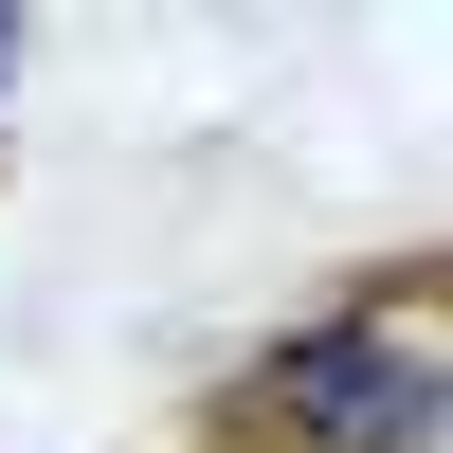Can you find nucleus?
Instances as JSON below:
<instances>
[{"label": "nucleus", "mask_w": 453, "mask_h": 453, "mask_svg": "<svg viewBox=\"0 0 453 453\" xmlns=\"http://www.w3.org/2000/svg\"><path fill=\"white\" fill-rule=\"evenodd\" d=\"M435 326L418 309H345V326H309V345H273V381H254V418L273 435H309V453H435Z\"/></svg>", "instance_id": "f257e3e1"}, {"label": "nucleus", "mask_w": 453, "mask_h": 453, "mask_svg": "<svg viewBox=\"0 0 453 453\" xmlns=\"http://www.w3.org/2000/svg\"><path fill=\"white\" fill-rule=\"evenodd\" d=\"M0 73H19V19H0Z\"/></svg>", "instance_id": "f03ea898"}]
</instances>
